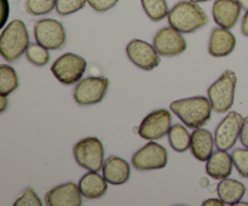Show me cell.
<instances>
[{
  "label": "cell",
  "mask_w": 248,
  "mask_h": 206,
  "mask_svg": "<svg viewBox=\"0 0 248 206\" xmlns=\"http://www.w3.org/2000/svg\"><path fill=\"white\" fill-rule=\"evenodd\" d=\"M19 86L17 73L11 65H0V96H9Z\"/></svg>",
  "instance_id": "cell-23"
},
{
  "label": "cell",
  "mask_w": 248,
  "mask_h": 206,
  "mask_svg": "<svg viewBox=\"0 0 248 206\" xmlns=\"http://www.w3.org/2000/svg\"><path fill=\"white\" fill-rule=\"evenodd\" d=\"M34 38L36 43L48 50H61L67 44V33L60 21L43 18L34 24Z\"/></svg>",
  "instance_id": "cell-8"
},
{
  "label": "cell",
  "mask_w": 248,
  "mask_h": 206,
  "mask_svg": "<svg viewBox=\"0 0 248 206\" xmlns=\"http://www.w3.org/2000/svg\"><path fill=\"white\" fill-rule=\"evenodd\" d=\"M145 15L153 22H160L169 16V5L166 0H140Z\"/></svg>",
  "instance_id": "cell-24"
},
{
  "label": "cell",
  "mask_w": 248,
  "mask_h": 206,
  "mask_svg": "<svg viewBox=\"0 0 248 206\" xmlns=\"http://www.w3.org/2000/svg\"><path fill=\"white\" fill-rule=\"evenodd\" d=\"M172 126V115L167 109H156L145 116L138 126V135L147 141L161 140Z\"/></svg>",
  "instance_id": "cell-10"
},
{
  "label": "cell",
  "mask_w": 248,
  "mask_h": 206,
  "mask_svg": "<svg viewBox=\"0 0 248 206\" xmlns=\"http://www.w3.org/2000/svg\"><path fill=\"white\" fill-rule=\"evenodd\" d=\"M73 155L79 166L87 171H101L104 164V147L97 137L80 140L73 148Z\"/></svg>",
  "instance_id": "cell-6"
},
{
  "label": "cell",
  "mask_w": 248,
  "mask_h": 206,
  "mask_svg": "<svg viewBox=\"0 0 248 206\" xmlns=\"http://www.w3.org/2000/svg\"><path fill=\"white\" fill-rule=\"evenodd\" d=\"M217 194L227 205L235 206L246 194V186L242 182L228 177L218 183Z\"/></svg>",
  "instance_id": "cell-21"
},
{
  "label": "cell",
  "mask_w": 248,
  "mask_h": 206,
  "mask_svg": "<svg viewBox=\"0 0 248 206\" xmlns=\"http://www.w3.org/2000/svg\"><path fill=\"white\" fill-rule=\"evenodd\" d=\"M167 21L170 26L181 33L190 34L205 27L208 23V17L198 2L182 0L170 10Z\"/></svg>",
  "instance_id": "cell-2"
},
{
  "label": "cell",
  "mask_w": 248,
  "mask_h": 206,
  "mask_svg": "<svg viewBox=\"0 0 248 206\" xmlns=\"http://www.w3.org/2000/svg\"><path fill=\"white\" fill-rule=\"evenodd\" d=\"M203 206H224L225 203L220 198H210L206 199L202 203Z\"/></svg>",
  "instance_id": "cell-33"
},
{
  "label": "cell",
  "mask_w": 248,
  "mask_h": 206,
  "mask_svg": "<svg viewBox=\"0 0 248 206\" xmlns=\"http://www.w3.org/2000/svg\"><path fill=\"white\" fill-rule=\"evenodd\" d=\"M119 0H87V4L90 5L92 10L97 12H106L116 6Z\"/></svg>",
  "instance_id": "cell-30"
},
{
  "label": "cell",
  "mask_w": 248,
  "mask_h": 206,
  "mask_svg": "<svg viewBox=\"0 0 248 206\" xmlns=\"http://www.w3.org/2000/svg\"><path fill=\"white\" fill-rule=\"evenodd\" d=\"M191 1H194V2H207V1H211V0H191Z\"/></svg>",
  "instance_id": "cell-38"
},
{
  "label": "cell",
  "mask_w": 248,
  "mask_h": 206,
  "mask_svg": "<svg viewBox=\"0 0 248 206\" xmlns=\"http://www.w3.org/2000/svg\"><path fill=\"white\" fill-rule=\"evenodd\" d=\"M241 5L236 0H216L213 2L212 16L216 24L232 29L236 26L241 16Z\"/></svg>",
  "instance_id": "cell-15"
},
{
  "label": "cell",
  "mask_w": 248,
  "mask_h": 206,
  "mask_svg": "<svg viewBox=\"0 0 248 206\" xmlns=\"http://www.w3.org/2000/svg\"><path fill=\"white\" fill-rule=\"evenodd\" d=\"M235 206H248V203H245V201H241V200H240L239 203H237L236 205H235Z\"/></svg>",
  "instance_id": "cell-37"
},
{
  "label": "cell",
  "mask_w": 248,
  "mask_h": 206,
  "mask_svg": "<svg viewBox=\"0 0 248 206\" xmlns=\"http://www.w3.org/2000/svg\"><path fill=\"white\" fill-rule=\"evenodd\" d=\"M87 68V62L84 57L73 52L63 53L51 65L53 77L63 85L78 84L81 80Z\"/></svg>",
  "instance_id": "cell-5"
},
{
  "label": "cell",
  "mask_w": 248,
  "mask_h": 206,
  "mask_svg": "<svg viewBox=\"0 0 248 206\" xmlns=\"http://www.w3.org/2000/svg\"><path fill=\"white\" fill-rule=\"evenodd\" d=\"M7 106H9V99H7V96H1V99H0V113H5Z\"/></svg>",
  "instance_id": "cell-35"
},
{
  "label": "cell",
  "mask_w": 248,
  "mask_h": 206,
  "mask_svg": "<svg viewBox=\"0 0 248 206\" xmlns=\"http://www.w3.org/2000/svg\"><path fill=\"white\" fill-rule=\"evenodd\" d=\"M9 14H10L9 1H7V0H2V21H1V26H0L1 28H2V27H5V24H6Z\"/></svg>",
  "instance_id": "cell-32"
},
{
  "label": "cell",
  "mask_w": 248,
  "mask_h": 206,
  "mask_svg": "<svg viewBox=\"0 0 248 206\" xmlns=\"http://www.w3.org/2000/svg\"><path fill=\"white\" fill-rule=\"evenodd\" d=\"M179 31L173 27H164L153 38V45L155 46L160 56L174 57L186 50V40Z\"/></svg>",
  "instance_id": "cell-13"
},
{
  "label": "cell",
  "mask_w": 248,
  "mask_h": 206,
  "mask_svg": "<svg viewBox=\"0 0 248 206\" xmlns=\"http://www.w3.org/2000/svg\"><path fill=\"white\" fill-rule=\"evenodd\" d=\"M126 55L128 60L143 70H153L160 64L161 58L153 44L140 39H133L126 46Z\"/></svg>",
  "instance_id": "cell-12"
},
{
  "label": "cell",
  "mask_w": 248,
  "mask_h": 206,
  "mask_svg": "<svg viewBox=\"0 0 248 206\" xmlns=\"http://www.w3.org/2000/svg\"><path fill=\"white\" fill-rule=\"evenodd\" d=\"M132 166L138 171H154L166 167L169 154L164 145L150 141L133 154Z\"/></svg>",
  "instance_id": "cell-9"
},
{
  "label": "cell",
  "mask_w": 248,
  "mask_h": 206,
  "mask_svg": "<svg viewBox=\"0 0 248 206\" xmlns=\"http://www.w3.org/2000/svg\"><path fill=\"white\" fill-rule=\"evenodd\" d=\"M232 165L234 161L232 154H229L227 150L218 149L217 152H213L210 159L206 161V172L213 179L222 181L232 174Z\"/></svg>",
  "instance_id": "cell-18"
},
{
  "label": "cell",
  "mask_w": 248,
  "mask_h": 206,
  "mask_svg": "<svg viewBox=\"0 0 248 206\" xmlns=\"http://www.w3.org/2000/svg\"><path fill=\"white\" fill-rule=\"evenodd\" d=\"M40 198L33 188H27L24 193L14 203V206H41Z\"/></svg>",
  "instance_id": "cell-29"
},
{
  "label": "cell",
  "mask_w": 248,
  "mask_h": 206,
  "mask_svg": "<svg viewBox=\"0 0 248 206\" xmlns=\"http://www.w3.org/2000/svg\"><path fill=\"white\" fill-rule=\"evenodd\" d=\"M109 89V79L106 77H87L75 86L73 97L79 106L101 103Z\"/></svg>",
  "instance_id": "cell-7"
},
{
  "label": "cell",
  "mask_w": 248,
  "mask_h": 206,
  "mask_svg": "<svg viewBox=\"0 0 248 206\" xmlns=\"http://www.w3.org/2000/svg\"><path fill=\"white\" fill-rule=\"evenodd\" d=\"M236 1L239 2L240 5H241L242 9L246 10V11H247V10H248V0H236Z\"/></svg>",
  "instance_id": "cell-36"
},
{
  "label": "cell",
  "mask_w": 248,
  "mask_h": 206,
  "mask_svg": "<svg viewBox=\"0 0 248 206\" xmlns=\"http://www.w3.org/2000/svg\"><path fill=\"white\" fill-rule=\"evenodd\" d=\"M102 172H103L104 178L107 179L109 184L121 186L130 179V164L123 158L110 155V157L107 158V160H104Z\"/></svg>",
  "instance_id": "cell-17"
},
{
  "label": "cell",
  "mask_w": 248,
  "mask_h": 206,
  "mask_svg": "<svg viewBox=\"0 0 248 206\" xmlns=\"http://www.w3.org/2000/svg\"><path fill=\"white\" fill-rule=\"evenodd\" d=\"M241 33H242V35L247 36L248 38V10L246 11V14L244 15V17H242Z\"/></svg>",
  "instance_id": "cell-34"
},
{
  "label": "cell",
  "mask_w": 248,
  "mask_h": 206,
  "mask_svg": "<svg viewBox=\"0 0 248 206\" xmlns=\"http://www.w3.org/2000/svg\"><path fill=\"white\" fill-rule=\"evenodd\" d=\"M78 184H79L82 196L90 200L102 198L108 190L107 179L96 171H89L85 174Z\"/></svg>",
  "instance_id": "cell-20"
},
{
  "label": "cell",
  "mask_w": 248,
  "mask_h": 206,
  "mask_svg": "<svg viewBox=\"0 0 248 206\" xmlns=\"http://www.w3.org/2000/svg\"><path fill=\"white\" fill-rule=\"evenodd\" d=\"M57 0H26V11L31 16H45L56 9Z\"/></svg>",
  "instance_id": "cell-26"
},
{
  "label": "cell",
  "mask_w": 248,
  "mask_h": 206,
  "mask_svg": "<svg viewBox=\"0 0 248 206\" xmlns=\"http://www.w3.org/2000/svg\"><path fill=\"white\" fill-rule=\"evenodd\" d=\"M237 78L235 72L227 69L208 87L207 97L216 113H227L235 101Z\"/></svg>",
  "instance_id": "cell-4"
},
{
  "label": "cell",
  "mask_w": 248,
  "mask_h": 206,
  "mask_svg": "<svg viewBox=\"0 0 248 206\" xmlns=\"http://www.w3.org/2000/svg\"><path fill=\"white\" fill-rule=\"evenodd\" d=\"M44 200L47 206H80L82 204V194L79 184L68 182L50 189Z\"/></svg>",
  "instance_id": "cell-14"
},
{
  "label": "cell",
  "mask_w": 248,
  "mask_h": 206,
  "mask_svg": "<svg viewBox=\"0 0 248 206\" xmlns=\"http://www.w3.org/2000/svg\"><path fill=\"white\" fill-rule=\"evenodd\" d=\"M244 116L237 111H229L215 131V143L217 149H232L240 138Z\"/></svg>",
  "instance_id": "cell-11"
},
{
  "label": "cell",
  "mask_w": 248,
  "mask_h": 206,
  "mask_svg": "<svg viewBox=\"0 0 248 206\" xmlns=\"http://www.w3.org/2000/svg\"><path fill=\"white\" fill-rule=\"evenodd\" d=\"M169 142L174 152L184 153L190 148L191 133L183 124H174L169 131Z\"/></svg>",
  "instance_id": "cell-22"
},
{
  "label": "cell",
  "mask_w": 248,
  "mask_h": 206,
  "mask_svg": "<svg viewBox=\"0 0 248 206\" xmlns=\"http://www.w3.org/2000/svg\"><path fill=\"white\" fill-rule=\"evenodd\" d=\"M232 157L240 176L248 178V148H236L232 150Z\"/></svg>",
  "instance_id": "cell-28"
},
{
  "label": "cell",
  "mask_w": 248,
  "mask_h": 206,
  "mask_svg": "<svg viewBox=\"0 0 248 206\" xmlns=\"http://www.w3.org/2000/svg\"><path fill=\"white\" fill-rule=\"evenodd\" d=\"M170 108L186 127L193 130L205 126L210 121L213 111L208 97L203 96L177 99L172 102Z\"/></svg>",
  "instance_id": "cell-1"
},
{
  "label": "cell",
  "mask_w": 248,
  "mask_h": 206,
  "mask_svg": "<svg viewBox=\"0 0 248 206\" xmlns=\"http://www.w3.org/2000/svg\"><path fill=\"white\" fill-rule=\"evenodd\" d=\"M26 57L31 64L36 67H44L50 62V52L48 48L40 45L39 43L29 44L28 48L26 51Z\"/></svg>",
  "instance_id": "cell-25"
},
{
  "label": "cell",
  "mask_w": 248,
  "mask_h": 206,
  "mask_svg": "<svg viewBox=\"0 0 248 206\" xmlns=\"http://www.w3.org/2000/svg\"><path fill=\"white\" fill-rule=\"evenodd\" d=\"M236 48V38L227 28L217 27L212 31L208 41V53L213 57L229 56Z\"/></svg>",
  "instance_id": "cell-16"
},
{
  "label": "cell",
  "mask_w": 248,
  "mask_h": 206,
  "mask_svg": "<svg viewBox=\"0 0 248 206\" xmlns=\"http://www.w3.org/2000/svg\"><path fill=\"white\" fill-rule=\"evenodd\" d=\"M87 0H57L56 11L61 16H69L84 9Z\"/></svg>",
  "instance_id": "cell-27"
},
{
  "label": "cell",
  "mask_w": 248,
  "mask_h": 206,
  "mask_svg": "<svg viewBox=\"0 0 248 206\" xmlns=\"http://www.w3.org/2000/svg\"><path fill=\"white\" fill-rule=\"evenodd\" d=\"M240 142H241V144L244 147L248 148V115L244 119L241 133H240Z\"/></svg>",
  "instance_id": "cell-31"
},
{
  "label": "cell",
  "mask_w": 248,
  "mask_h": 206,
  "mask_svg": "<svg viewBox=\"0 0 248 206\" xmlns=\"http://www.w3.org/2000/svg\"><path fill=\"white\" fill-rule=\"evenodd\" d=\"M29 34L21 19H14L4 27L0 35V55L7 62H15L29 46Z\"/></svg>",
  "instance_id": "cell-3"
},
{
  "label": "cell",
  "mask_w": 248,
  "mask_h": 206,
  "mask_svg": "<svg viewBox=\"0 0 248 206\" xmlns=\"http://www.w3.org/2000/svg\"><path fill=\"white\" fill-rule=\"evenodd\" d=\"M216 145L212 132L203 127H199L191 133L190 150L191 154L199 161H207L213 154V147Z\"/></svg>",
  "instance_id": "cell-19"
}]
</instances>
